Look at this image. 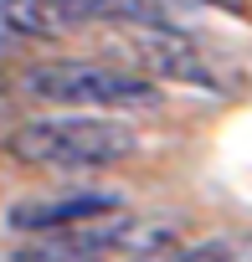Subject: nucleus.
Instances as JSON below:
<instances>
[{"instance_id": "nucleus-6", "label": "nucleus", "mask_w": 252, "mask_h": 262, "mask_svg": "<svg viewBox=\"0 0 252 262\" xmlns=\"http://www.w3.org/2000/svg\"><path fill=\"white\" fill-rule=\"evenodd\" d=\"M108 211H123V201L118 195H57V201H26V206H16L11 226L16 231H62V226L108 216Z\"/></svg>"}, {"instance_id": "nucleus-3", "label": "nucleus", "mask_w": 252, "mask_h": 262, "mask_svg": "<svg viewBox=\"0 0 252 262\" xmlns=\"http://www.w3.org/2000/svg\"><path fill=\"white\" fill-rule=\"evenodd\" d=\"M180 16H191L185 0H0V21L31 41H52V36L82 31L93 21H108V26L170 21V26H180Z\"/></svg>"}, {"instance_id": "nucleus-5", "label": "nucleus", "mask_w": 252, "mask_h": 262, "mask_svg": "<svg viewBox=\"0 0 252 262\" xmlns=\"http://www.w3.org/2000/svg\"><path fill=\"white\" fill-rule=\"evenodd\" d=\"M180 247V226L175 221H134V216H118V226L98 242V252L88 262H165Z\"/></svg>"}, {"instance_id": "nucleus-1", "label": "nucleus", "mask_w": 252, "mask_h": 262, "mask_svg": "<svg viewBox=\"0 0 252 262\" xmlns=\"http://www.w3.org/2000/svg\"><path fill=\"white\" fill-rule=\"evenodd\" d=\"M139 149L134 123L98 108H67L52 118H31L6 139V155L31 170H108Z\"/></svg>"}, {"instance_id": "nucleus-7", "label": "nucleus", "mask_w": 252, "mask_h": 262, "mask_svg": "<svg viewBox=\"0 0 252 262\" xmlns=\"http://www.w3.org/2000/svg\"><path fill=\"white\" fill-rule=\"evenodd\" d=\"M165 262H252V236H211V242H191V247H175Z\"/></svg>"}, {"instance_id": "nucleus-2", "label": "nucleus", "mask_w": 252, "mask_h": 262, "mask_svg": "<svg viewBox=\"0 0 252 262\" xmlns=\"http://www.w3.org/2000/svg\"><path fill=\"white\" fill-rule=\"evenodd\" d=\"M16 93L26 103H47V108H155L160 93L150 77L129 72V67H108V62H82V57H57V62H36L16 77Z\"/></svg>"}, {"instance_id": "nucleus-4", "label": "nucleus", "mask_w": 252, "mask_h": 262, "mask_svg": "<svg viewBox=\"0 0 252 262\" xmlns=\"http://www.w3.org/2000/svg\"><path fill=\"white\" fill-rule=\"evenodd\" d=\"M123 67L150 77V82H196V88H211L216 82V67L211 57L170 21H155V26H123Z\"/></svg>"}, {"instance_id": "nucleus-8", "label": "nucleus", "mask_w": 252, "mask_h": 262, "mask_svg": "<svg viewBox=\"0 0 252 262\" xmlns=\"http://www.w3.org/2000/svg\"><path fill=\"white\" fill-rule=\"evenodd\" d=\"M206 6H211V11H232V16H242L247 0H185V11H206Z\"/></svg>"}]
</instances>
